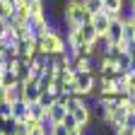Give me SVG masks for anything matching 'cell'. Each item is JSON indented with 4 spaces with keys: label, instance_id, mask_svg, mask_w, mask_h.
Instances as JSON below:
<instances>
[{
    "label": "cell",
    "instance_id": "6da1fadb",
    "mask_svg": "<svg viewBox=\"0 0 135 135\" xmlns=\"http://www.w3.org/2000/svg\"><path fill=\"white\" fill-rule=\"evenodd\" d=\"M63 22H65V27L77 29V27H82V24L92 22V15L84 10V3H80V0H68L65 12H63Z\"/></svg>",
    "mask_w": 135,
    "mask_h": 135
},
{
    "label": "cell",
    "instance_id": "7a4b0ae2",
    "mask_svg": "<svg viewBox=\"0 0 135 135\" xmlns=\"http://www.w3.org/2000/svg\"><path fill=\"white\" fill-rule=\"evenodd\" d=\"M73 82H75V87H77V97H84V99H89L97 94V73L92 70H75L73 75Z\"/></svg>",
    "mask_w": 135,
    "mask_h": 135
},
{
    "label": "cell",
    "instance_id": "3957f363",
    "mask_svg": "<svg viewBox=\"0 0 135 135\" xmlns=\"http://www.w3.org/2000/svg\"><path fill=\"white\" fill-rule=\"evenodd\" d=\"M123 27H126L123 17H111V24H109V29H106V39L111 41V46H118L121 51L128 48V46L123 44Z\"/></svg>",
    "mask_w": 135,
    "mask_h": 135
},
{
    "label": "cell",
    "instance_id": "277c9868",
    "mask_svg": "<svg viewBox=\"0 0 135 135\" xmlns=\"http://www.w3.org/2000/svg\"><path fill=\"white\" fill-rule=\"evenodd\" d=\"M89 106H92V121H97V123L109 121V106L101 99H94V104H89Z\"/></svg>",
    "mask_w": 135,
    "mask_h": 135
},
{
    "label": "cell",
    "instance_id": "5b68a950",
    "mask_svg": "<svg viewBox=\"0 0 135 135\" xmlns=\"http://www.w3.org/2000/svg\"><path fill=\"white\" fill-rule=\"evenodd\" d=\"M109 24H111V15H106V12H97V15H92V27L97 29V34H106Z\"/></svg>",
    "mask_w": 135,
    "mask_h": 135
},
{
    "label": "cell",
    "instance_id": "8992f818",
    "mask_svg": "<svg viewBox=\"0 0 135 135\" xmlns=\"http://www.w3.org/2000/svg\"><path fill=\"white\" fill-rule=\"evenodd\" d=\"M15 121H27L29 118V104L22 99V101H12V113H10Z\"/></svg>",
    "mask_w": 135,
    "mask_h": 135
},
{
    "label": "cell",
    "instance_id": "52a82bcc",
    "mask_svg": "<svg viewBox=\"0 0 135 135\" xmlns=\"http://www.w3.org/2000/svg\"><path fill=\"white\" fill-rule=\"evenodd\" d=\"M12 70L17 73V80H20V82H29V75H31V68H29V63H24V60H20V58H15V63H12Z\"/></svg>",
    "mask_w": 135,
    "mask_h": 135
},
{
    "label": "cell",
    "instance_id": "ba28073f",
    "mask_svg": "<svg viewBox=\"0 0 135 135\" xmlns=\"http://www.w3.org/2000/svg\"><path fill=\"white\" fill-rule=\"evenodd\" d=\"M41 97V87H39V82H24V101L27 104H31V101H39Z\"/></svg>",
    "mask_w": 135,
    "mask_h": 135
},
{
    "label": "cell",
    "instance_id": "9c48e42d",
    "mask_svg": "<svg viewBox=\"0 0 135 135\" xmlns=\"http://www.w3.org/2000/svg\"><path fill=\"white\" fill-rule=\"evenodd\" d=\"M65 113H68V109H65L63 104H58V101H56L53 106H48V109H46V116H48V121H51V123H60L63 118H65Z\"/></svg>",
    "mask_w": 135,
    "mask_h": 135
},
{
    "label": "cell",
    "instance_id": "30bf717a",
    "mask_svg": "<svg viewBox=\"0 0 135 135\" xmlns=\"http://www.w3.org/2000/svg\"><path fill=\"white\" fill-rule=\"evenodd\" d=\"M17 82H20V80H17V73L12 70V68H5V70L0 73V87L10 89V87H15Z\"/></svg>",
    "mask_w": 135,
    "mask_h": 135
},
{
    "label": "cell",
    "instance_id": "8fae6325",
    "mask_svg": "<svg viewBox=\"0 0 135 135\" xmlns=\"http://www.w3.org/2000/svg\"><path fill=\"white\" fill-rule=\"evenodd\" d=\"M123 3L126 0H104V12L111 17H121L123 15Z\"/></svg>",
    "mask_w": 135,
    "mask_h": 135
},
{
    "label": "cell",
    "instance_id": "7c38bea8",
    "mask_svg": "<svg viewBox=\"0 0 135 135\" xmlns=\"http://www.w3.org/2000/svg\"><path fill=\"white\" fill-rule=\"evenodd\" d=\"M29 118H34V121H44V118H46V109L39 104V101H31V104H29Z\"/></svg>",
    "mask_w": 135,
    "mask_h": 135
},
{
    "label": "cell",
    "instance_id": "4fadbf2b",
    "mask_svg": "<svg viewBox=\"0 0 135 135\" xmlns=\"http://www.w3.org/2000/svg\"><path fill=\"white\" fill-rule=\"evenodd\" d=\"M116 70H118V73H128V70H133V58L126 53V51L118 56V60H116Z\"/></svg>",
    "mask_w": 135,
    "mask_h": 135
},
{
    "label": "cell",
    "instance_id": "5bb4252c",
    "mask_svg": "<svg viewBox=\"0 0 135 135\" xmlns=\"http://www.w3.org/2000/svg\"><path fill=\"white\" fill-rule=\"evenodd\" d=\"M84 3V10L89 15H97V12H104V0H82Z\"/></svg>",
    "mask_w": 135,
    "mask_h": 135
},
{
    "label": "cell",
    "instance_id": "9a60e30c",
    "mask_svg": "<svg viewBox=\"0 0 135 135\" xmlns=\"http://www.w3.org/2000/svg\"><path fill=\"white\" fill-rule=\"evenodd\" d=\"M80 31H82V36H84V41H87V44H92L97 36H99V34H97V29L92 27V22H87V24H82L80 27Z\"/></svg>",
    "mask_w": 135,
    "mask_h": 135
},
{
    "label": "cell",
    "instance_id": "2e32d148",
    "mask_svg": "<svg viewBox=\"0 0 135 135\" xmlns=\"http://www.w3.org/2000/svg\"><path fill=\"white\" fill-rule=\"evenodd\" d=\"M60 123H63V126H65L68 130H82V128L77 126V121H75V116H73L70 111H68V113H65V118H63V121H60Z\"/></svg>",
    "mask_w": 135,
    "mask_h": 135
},
{
    "label": "cell",
    "instance_id": "e0dca14e",
    "mask_svg": "<svg viewBox=\"0 0 135 135\" xmlns=\"http://www.w3.org/2000/svg\"><path fill=\"white\" fill-rule=\"evenodd\" d=\"M68 133H70V130H68L63 123H53L48 128V135H68Z\"/></svg>",
    "mask_w": 135,
    "mask_h": 135
},
{
    "label": "cell",
    "instance_id": "ac0fdd59",
    "mask_svg": "<svg viewBox=\"0 0 135 135\" xmlns=\"http://www.w3.org/2000/svg\"><path fill=\"white\" fill-rule=\"evenodd\" d=\"M130 41H135V31H133V27H130V24H126V27H123V44L128 46Z\"/></svg>",
    "mask_w": 135,
    "mask_h": 135
},
{
    "label": "cell",
    "instance_id": "d6986e66",
    "mask_svg": "<svg viewBox=\"0 0 135 135\" xmlns=\"http://www.w3.org/2000/svg\"><path fill=\"white\" fill-rule=\"evenodd\" d=\"M12 113V104L10 101H0V118H7Z\"/></svg>",
    "mask_w": 135,
    "mask_h": 135
},
{
    "label": "cell",
    "instance_id": "ffe728a7",
    "mask_svg": "<svg viewBox=\"0 0 135 135\" xmlns=\"http://www.w3.org/2000/svg\"><path fill=\"white\" fill-rule=\"evenodd\" d=\"M29 135H48V130L44 128V123H36V126L29 130Z\"/></svg>",
    "mask_w": 135,
    "mask_h": 135
},
{
    "label": "cell",
    "instance_id": "44dd1931",
    "mask_svg": "<svg viewBox=\"0 0 135 135\" xmlns=\"http://www.w3.org/2000/svg\"><path fill=\"white\" fill-rule=\"evenodd\" d=\"M7 31H10V27H7V22H5V20H0V41H3V39L7 36Z\"/></svg>",
    "mask_w": 135,
    "mask_h": 135
},
{
    "label": "cell",
    "instance_id": "7402d4cb",
    "mask_svg": "<svg viewBox=\"0 0 135 135\" xmlns=\"http://www.w3.org/2000/svg\"><path fill=\"white\" fill-rule=\"evenodd\" d=\"M113 135H133V133H130V130H128V128H123V130H116V133H113Z\"/></svg>",
    "mask_w": 135,
    "mask_h": 135
},
{
    "label": "cell",
    "instance_id": "603a6c76",
    "mask_svg": "<svg viewBox=\"0 0 135 135\" xmlns=\"http://www.w3.org/2000/svg\"><path fill=\"white\" fill-rule=\"evenodd\" d=\"M68 135H84V130H70Z\"/></svg>",
    "mask_w": 135,
    "mask_h": 135
},
{
    "label": "cell",
    "instance_id": "cb8c5ba5",
    "mask_svg": "<svg viewBox=\"0 0 135 135\" xmlns=\"http://www.w3.org/2000/svg\"><path fill=\"white\" fill-rule=\"evenodd\" d=\"M130 12H135V0H130Z\"/></svg>",
    "mask_w": 135,
    "mask_h": 135
},
{
    "label": "cell",
    "instance_id": "d4e9b609",
    "mask_svg": "<svg viewBox=\"0 0 135 135\" xmlns=\"http://www.w3.org/2000/svg\"><path fill=\"white\" fill-rule=\"evenodd\" d=\"M3 51H5V44H3V41H0V53H3Z\"/></svg>",
    "mask_w": 135,
    "mask_h": 135
},
{
    "label": "cell",
    "instance_id": "484cf974",
    "mask_svg": "<svg viewBox=\"0 0 135 135\" xmlns=\"http://www.w3.org/2000/svg\"><path fill=\"white\" fill-rule=\"evenodd\" d=\"M0 3H3V0H0Z\"/></svg>",
    "mask_w": 135,
    "mask_h": 135
}]
</instances>
